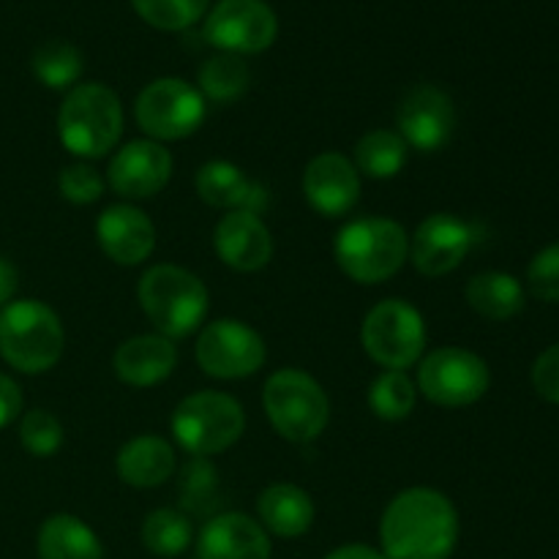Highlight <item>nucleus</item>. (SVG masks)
<instances>
[{"mask_svg": "<svg viewBox=\"0 0 559 559\" xmlns=\"http://www.w3.org/2000/svg\"><path fill=\"white\" fill-rule=\"evenodd\" d=\"M385 559H451L459 544V513L442 491L415 486L385 508L380 522Z\"/></svg>", "mask_w": 559, "mask_h": 559, "instance_id": "f257e3e1", "label": "nucleus"}, {"mask_svg": "<svg viewBox=\"0 0 559 559\" xmlns=\"http://www.w3.org/2000/svg\"><path fill=\"white\" fill-rule=\"evenodd\" d=\"M333 254L353 282L380 284L402 271L409 257V238L393 218H355L338 229Z\"/></svg>", "mask_w": 559, "mask_h": 559, "instance_id": "f03ea898", "label": "nucleus"}, {"mask_svg": "<svg viewBox=\"0 0 559 559\" xmlns=\"http://www.w3.org/2000/svg\"><path fill=\"white\" fill-rule=\"evenodd\" d=\"M60 317L41 300H16L0 309V358L22 374H44L63 355Z\"/></svg>", "mask_w": 559, "mask_h": 559, "instance_id": "7ed1b4c3", "label": "nucleus"}, {"mask_svg": "<svg viewBox=\"0 0 559 559\" xmlns=\"http://www.w3.org/2000/svg\"><path fill=\"white\" fill-rule=\"evenodd\" d=\"M58 134L69 153L102 158L123 134V107L112 87L87 82L71 87L58 112Z\"/></svg>", "mask_w": 559, "mask_h": 559, "instance_id": "20e7f679", "label": "nucleus"}, {"mask_svg": "<svg viewBox=\"0 0 559 559\" xmlns=\"http://www.w3.org/2000/svg\"><path fill=\"white\" fill-rule=\"evenodd\" d=\"M140 306L158 336L186 338L205 322L207 289L191 271L178 265H153L140 278Z\"/></svg>", "mask_w": 559, "mask_h": 559, "instance_id": "39448f33", "label": "nucleus"}, {"mask_svg": "<svg viewBox=\"0 0 559 559\" xmlns=\"http://www.w3.org/2000/svg\"><path fill=\"white\" fill-rule=\"evenodd\" d=\"M267 420L289 442H314L325 431L331 404L311 374L300 369H282L271 374L262 391Z\"/></svg>", "mask_w": 559, "mask_h": 559, "instance_id": "423d86ee", "label": "nucleus"}, {"mask_svg": "<svg viewBox=\"0 0 559 559\" xmlns=\"http://www.w3.org/2000/svg\"><path fill=\"white\" fill-rule=\"evenodd\" d=\"M173 437L191 456H213L240 440L246 429V413L240 402L218 391H200L186 396L175 407Z\"/></svg>", "mask_w": 559, "mask_h": 559, "instance_id": "0eeeda50", "label": "nucleus"}, {"mask_svg": "<svg viewBox=\"0 0 559 559\" xmlns=\"http://www.w3.org/2000/svg\"><path fill=\"white\" fill-rule=\"evenodd\" d=\"M360 342L374 364L404 371L418 364L426 349L424 317L407 300H382L366 314Z\"/></svg>", "mask_w": 559, "mask_h": 559, "instance_id": "6e6552de", "label": "nucleus"}, {"mask_svg": "<svg viewBox=\"0 0 559 559\" xmlns=\"http://www.w3.org/2000/svg\"><path fill=\"white\" fill-rule=\"evenodd\" d=\"M205 112V96L200 87L178 76H162L151 82L134 104L136 123L147 136H153V142L186 140L200 129Z\"/></svg>", "mask_w": 559, "mask_h": 559, "instance_id": "1a4fd4ad", "label": "nucleus"}, {"mask_svg": "<svg viewBox=\"0 0 559 559\" xmlns=\"http://www.w3.org/2000/svg\"><path fill=\"white\" fill-rule=\"evenodd\" d=\"M491 385V371L480 355L462 347H440L426 355L418 369V388L440 407H469Z\"/></svg>", "mask_w": 559, "mask_h": 559, "instance_id": "9d476101", "label": "nucleus"}, {"mask_svg": "<svg viewBox=\"0 0 559 559\" xmlns=\"http://www.w3.org/2000/svg\"><path fill=\"white\" fill-rule=\"evenodd\" d=\"M197 364L216 380H243L265 364V342L240 320H216L197 338Z\"/></svg>", "mask_w": 559, "mask_h": 559, "instance_id": "9b49d317", "label": "nucleus"}, {"mask_svg": "<svg viewBox=\"0 0 559 559\" xmlns=\"http://www.w3.org/2000/svg\"><path fill=\"white\" fill-rule=\"evenodd\" d=\"M278 36V20L265 0H218L205 20V38L229 55L265 52Z\"/></svg>", "mask_w": 559, "mask_h": 559, "instance_id": "f8f14e48", "label": "nucleus"}, {"mask_svg": "<svg viewBox=\"0 0 559 559\" xmlns=\"http://www.w3.org/2000/svg\"><path fill=\"white\" fill-rule=\"evenodd\" d=\"M399 134L420 153H435L451 142L456 129V109L451 96L437 85H418L399 104Z\"/></svg>", "mask_w": 559, "mask_h": 559, "instance_id": "ddd939ff", "label": "nucleus"}, {"mask_svg": "<svg viewBox=\"0 0 559 559\" xmlns=\"http://www.w3.org/2000/svg\"><path fill=\"white\" fill-rule=\"evenodd\" d=\"M475 243V233L453 213H435L413 235L409 257L424 276L440 278L456 271Z\"/></svg>", "mask_w": 559, "mask_h": 559, "instance_id": "4468645a", "label": "nucleus"}, {"mask_svg": "<svg viewBox=\"0 0 559 559\" xmlns=\"http://www.w3.org/2000/svg\"><path fill=\"white\" fill-rule=\"evenodd\" d=\"M109 186L126 200L156 197L173 178V156L162 142L134 140L109 162Z\"/></svg>", "mask_w": 559, "mask_h": 559, "instance_id": "2eb2a0df", "label": "nucleus"}, {"mask_svg": "<svg viewBox=\"0 0 559 559\" xmlns=\"http://www.w3.org/2000/svg\"><path fill=\"white\" fill-rule=\"evenodd\" d=\"M304 194L320 216L338 218L358 205L360 173L342 153H320L304 173Z\"/></svg>", "mask_w": 559, "mask_h": 559, "instance_id": "dca6fc26", "label": "nucleus"}, {"mask_svg": "<svg viewBox=\"0 0 559 559\" xmlns=\"http://www.w3.org/2000/svg\"><path fill=\"white\" fill-rule=\"evenodd\" d=\"M104 254L118 265H142L156 249V227L134 205H109L96 222Z\"/></svg>", "mask_w": 559, "mask_h": 559, "instance_id": "f3484780", "label": "nucleus"}, {"mask_svg": "<svg viewBox=\"0 0 559 559\" xmlns=\"http://www.w3.org/2000/svg\"><path fill=\"white\" fill-rule=\"evenodd\" d=\"M218 260L238 273H254L273 257V238L257 213L233 211L218 222L213 235Z\"/></svg>", "mask_w": 559, "mask_h": 559, "instance_id": "a211bd4d", "label": "nucleus"}, {"mask_svg": "<svg viewBox=\"0 0 559 559\" xmlns=\"http://www.w3.org/2000/svg\"><path fill=\"white\" fill-rule=\"evenodd\" d=\"M265 527L246 513H222L202 527L197 538L200 559H271Z\"/></svg>", "mask_w": 559, "mask_h": 559, "instance_id": "6ab92c4d", "label": "nucleus"}, {"mask_svg": "<svg viewBox=\"0 0 559 559\" xmlns=\"http://www.w3.org/2000/svg\"><path fill=\"white\" fill-rule=\"evenodd\" d=\"M197 194L202 202L222 211H246L260 216L267 207L265 186L254 183L243 175V169L229 162H207L197 173Z\"/></svg>", "mask_w": 559, "mask_h": 559, "instance_id": "aec40b11", "label": "nucleus"}, {"mask_svg": "<svg viewBox=\"0 0 559 559\" xmlns=\"http://www.w3.org/2000/svg\"><path fill=\"white\" fill-rule=\"evenodd\" d=\"M178 366V349L167 336H134L115 353V374L131 388H151L167 380Z\"/></svg>", "mask_w": 559, "mask_h": 559, "instance_id": "412c9836", "label": "nucleus"}, {"mask_svg": "<svg viewBox=\"0 0 559 559\" xmlns=\"http://www.w3.org/2000/svg\"><path fill=\"white\" fill-rule=\"evenodd\" d=\"M118 475L134 489H156L175 473V448L164 437L142 435L126 442L118 453Z\"/></svg>", "mask_w": 559, "mask_h": 559, "instance_id": "4be33fe9", "label": "nucleus"}, {"mask_svg": "<svg viewBox=\"0 0 559 559\" xmlns=\"http://www.w3.org/2000/svg\"><path fill=\"white\" fill-rule=\"evenodd\" d=\"M257 513L265 533L278 538H300L314 524V502L300 486L273 484L257 500Z\"/></svg>", "mask_w": 559, "mask_h": 559, "instance_id": "5701e85b", "label": "nucleus"}, {"mask_svg": "<svg viewBox=\"0 0 559 559\" xmlns=\"http://www.w3.org/2000/svg\"><path fill=\"white\" fill-rule=\"evenodd\" d=\"M38 559H104L98 535L71 513H55L38 530Z\"/></svg>", "mask_w": 559, "mask_h": 559, "instance_id": "b1692460", "label": "nucleus"}, {"mask_svg": "<svg viewBox=\"0 0 559 559\" xmlns=\"http://www.w3.org/2000/svg\"><path fill=\"white\" fill-rule=\"evenodd\" d=\"M467 304L486 320H511L524 309V287L511 273H478L467 284Z\"/></svg>", "mask_w": 559, "mask_h": 559, "instance_id": "393cba45", "label": "nucleus"}, {"mask_svg": "<svg viewBox=\"0 0 559 559\" xmlns=\"http://www.w3.org/2000/svg\"><path fill=\"white\" fill-rule=\"evenodd\" d=\"M407 142L396 131H369L355 145V169L374 180L396 178L407 164Z\"/></svg>", "mask_w": 559, "mask_h": 559, "instance_id": "a878e982", "label": "nucleus"}, {"mask_svg": "<svg viewBox=\"0 0 559 559\" xmlns=\"http://www.w3.org/2000/svg\"><path fill=\"white\" fill-rule=\"evenodd\" d=\"M31 69L36 80L47 85L49 91H69L82 76L85 60H82V52L74 44L52 38V41H44L41 47H36Z\"/></svg>", "mask_w": 559, "mask_h": 559, "instance_id": "bb28decb", "label": "nucleus"}, {"mask_svg": "<svg viewBox=\"0 0 559 559\" xmlns=\"http://www.w3.org/2000/svg\"><path fill=\"white\" fill-rule=\"evenodd\" d=\"M191 538H194V530H191L189 516L173 508H158L147 513L142 522V544L156 557H180L191 546Z\"/></svg>", "mask_w": 559, "mask_h": 559, "instance_id": "cd10ccee", "label": "nucleus"}, {"mask_svg": "<svg viewBox=\"0 0 559 559\" xmlns=\"http://www.w3.org/2000/svg\"><path fill=\"white\" fill-rule=\"evenodd\" d=\"M249 80V66L240 55H213L200 69V93L211 102L227 104L243 96Z\"/></svg>", "mask_w": 559, "mask_h": 559, "instance_id": "c85d7f7f", "label": "nucleus"}, {"mask_svg": "<svg viewBox=\"0 0 559 559\" xmlns=\"http://www.w3.org/2000/svg\"><path fill=\"white\" fill-rule=\"evenodd\" d=\"M415 382L404 371L385 369L369 388V407L382 420H404L415 409Z\"/></svg>", "mask_w": 559, "mask_h": 559, "instance_id": "c756f323", "label": "nucleus"}, {"mask_svg": "<svg viewBox=\"0 0 559 559\" xmlns=\"http://www.w3.org/2000/svg\"><path fill=\"white\" fill-rule=\"evenodd\" d=\"M131 5L158 31H186L205 16L211 0H131Z\"/></svg>", "mask_w": 559, "mask_h": 559, "instance_id": "7c9ffc66", "label": "nucleus"}, {"mask_svg": "<svg viewBox=\"0 0 559 559\" xmlns=\"http://www.w3.org/2000/svg\"><path fill=\"white\" fill-rule=\"evenodd\" d=\"M20 440L31 456L49 459L63 445V426L47 409H31V413L22 415Z\"/></svg>", "mask_w": 559, "mask_h": 559, "instance_id": "2f4dec72", "label": "nucleus"}, {"mask_svg": "<svg viewBox=\"0 0 559 559\" xmlns=\"http://www.w3.org/2000/svg\"><path fill=\"white\" fill-rule=\"evenodd\" d=\"M527 287L533 298L559 304V240L533 257L527 267Z\"/></svg>", "mask_w": 559, "mask_h": 559, "instance_id": "473e14b6", "label": "nucleus"}, {"mask_svg": "<svg viewBox=\"0 0 559 559\" xmlns=\"http://www.w3.org/2000/svg\"><path fill=\"white\" fill-rule=\"evenodd\" d=\"M60 194L74 205H91V202L102 200L104 180L91 164H69L58 178Z\"/></svg>", "mask_w": 559, "mask_h": 559, "instance_id": "72a5a7b5", "label": "nucleus"}, {"mask_svg": "<svg viewBox=\"0 0 559 559\" xmlns=\"http://www.w3.org/2000/svg\"><path fill=\"white\" fill-rule=\"evenodd\" d=\"M533 388L540 399L559 404V344L538 355L533 366Z\"/></svg>", "mask_w": 559, "mask_h": 559, "instance_id": "f704fd0d", "label": "nucleus"}, {"mask_svg": "<svg viewBox=\"0 0 559 559\" xmlns=\"http://www.w3.org/2000/svg\"><path fill=\"white\" fill-rule=\"evenodd\" d=\"M22 413V391L11 377L0 374V429L14 424L16 415Z\"/></svg>", "mask_w": 559, "mask_h": 559, "instance_id": "c9c22d12", "label": "nucleus"}, {"mask_svg": "<svg viewBox=\"0 0 559 559\" xmlns=\"http://www.w3.org/2000/svg\"><path fill=\"white\" fill-rule=\"evenodd\" d=\"M16 287H20V273L5 257H0V309L11 304Z\"/></svg>", "mask_w": 559, "mask_h": 559, "instance_id": "e433bc0d", "label": "nucleus"}, {"mask_svg": "<svg viewBox=\"0 0 559 559\" xmlns=\"http://www.w3.org/2000/svg\"><path fill=\"white\" fill-rule=\"evenodd\" d=\"M325 559H385V555L377 549H371V546L349 544V546H342V549L331 551Z\"/></svg>", "mask_w": 559, "mask_h": 559, "instance_id": "4c0bfd02", "label": "nucleus"}]
</instances>
